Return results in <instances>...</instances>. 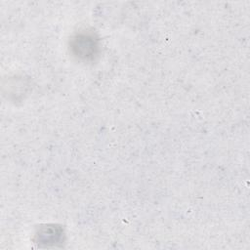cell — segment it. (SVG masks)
Listing matches in <instances>:
<instances>
[{
  "label": "cell",
  "mask_w": 250,
  "mask_h": 250,
  "mask_svg": "<svg viewBox=\"0 0 250 250\" xmlns=\"http://www.w3.org/2000/svg\"><path fill=\"white\" fill-rule=\"evenodd\" d=\"M71 47L77 57L88 60L92 59L96 55L98 42L93 34L80 33L73 39Z\"/></svg>",
  "instance_id": "cell-1"
}]
</instances>
